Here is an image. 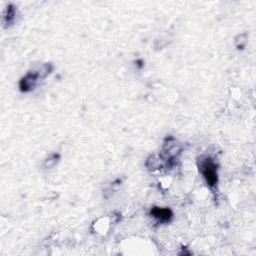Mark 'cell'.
<instances>
[{
    "instance_id": "1",
    "label": "cell",
    "mask_w": 256,
    "mask_h": 256,
    "mask_svg": "<svg viewBox=\"0 0 256 256\" xmlns=\"http://www.w3.org/2000/svg\"><path fill=\"white\" fill-rule=\"evenodd\" d=\"M200 169L208 185L211 187L214 186L217 183V172H216V166L213 161L210 158H206L201 163Z\"/></svg>"
},
{
    "instance_id": "2",
    "label": "cell",
    "mask_w": 256,
    "mask_h": 256,
    "mask_svg": "<svg viewBox=\"0 0 256 256\" xmlns=\"http://www.w3.org/2000/svg\"><path fill=\"white\" fill-rule=\"evenodd\" d=\"M154 218L158 219L161 222H168L171 220L173 213L169 208H161V207H153L150 211Z\"/></svg>"
}]
</instances>
